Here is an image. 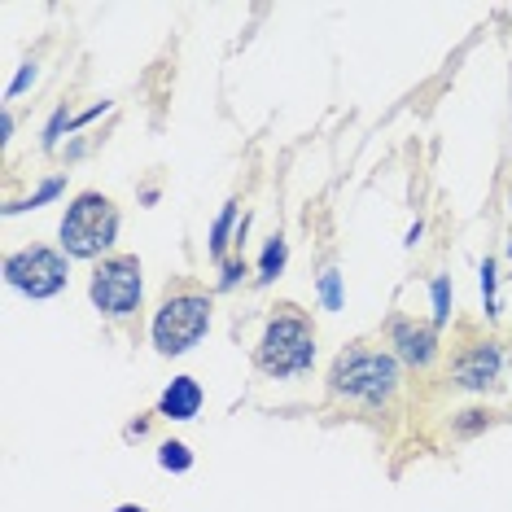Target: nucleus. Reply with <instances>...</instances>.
I'll return each instance as SVG.
<instances>
[{
    "mask_svg": "<svg viewBox=\"0 0 512 512\" xmlns=\"http://www.w3.org/2000/svg\"><path fill=\"white\" fill-rule=\"evenodd\" d=\"M499 421V416L491 412V407H464V412L451 416V434L456 438H473V434H482V429H491Z\"/></svg>",
    "mask_w": 512,
    "mask_h": 512,
    "instance_id": "obj_14",
    "label": "nucleus"
},
{
    "mask_svg": "<svg viewBox=\"0 0 512 512\" xmlns=\"http://www.w3.org/2000/svg\"><path fill=\"white\" fill-rule=\"evenodd\" d=\"M36 79H40V66H36V57H31V62H22V71H18L14 79H9L5 97H9V101H14V97H22V92H27L31 84H36Z\"/></svg>",
    "mask_w": 512,
    "mask_h": 512,
    "instance_id": "obj_19",
    "label": "nucleus"
},
{
    "mask_svg": "<svg viewBox=\"0 0 512 512\" xmlns=\"http://www.w3.org/2000/svg\"><path fill=\"white\" fill-rule=\"evenodd\" d=\"M285 263H289V241L281 237V232H272V237L263 241V254H259V276L254 281L259 285H272L285 276Z\"/></svg>",
    "mask_w": 512,
    "mask_h": 512,
    "instance_id": "obj_11",
    "label": "nucleus"
},
{
    "mask_svg": "<svg viewBox=\"0 0 512 512\" xmlns=\"http://www.w3.org/2000/svg\"><path fill=\"white\" fill-rule=\"evenodd\" d=\"M316 294H320V307H324V311H342V307H346V294H342V272H337V267H324V272H320Z\"/></svg>",
    "mask_w": 512,
    "mask_h": 512,
    "instance_id": "obj_17",
    "label": "nucleus"
},
{
    "mask_svg": "<svg viewBox=\"0 0 512 512\" xmlns=\"http://www.w3.org/2000/svg\"><path fill=\"white\" fill-rule=\"evenodd\" d=\"M110 512H149V508H141V504H119V508H110Z\"/></svg>",
    "mask_w": 512,
    "mask_h": 512,
    "instance_id": "obj_24",
    "label": "nucleus"
},
{
    "mask_svg": "<svg viewBox=\"0 0 512 512\" xmlns=\"http://www.w3.org/2000/svg\"><path fill=\"white\" fill-rule=\"evenodd\" d=\"M311 364H316V324L307 311L281 307L263 324V337L254 346V368L272 381H289L311 372Z\"/></svg>",
    "mask_w": 512,
    "mask_h": 512,
    "instance_id": "obj_3",
    "label": "nucleus"
},
{
    "mask_svg": "<svg viewBox=\"0 0 512 512\" xmlns=\"http://www.w3.org/2000/svg\"><path fill=\"white\" fill-rule=\"evenodd\" d=\"M211 294H197V289H180L158 302L154 320H149V342L162 359H180L189 355L206 333H211Z\"/></svg>",
    "mask_w": 512,
    "mask_h": 512,
    "instance_id": "obj_4",
    "label": "nucleus"
},
{
    "mask_svg": "<svg viewBox=\"0 0 512 512\" xmlns=\"http://www.w3.org/2000/svg\"><path fill=\"white\" fill-rule=\"evenodd\" d=\"M504 368H508L504 342L486 337V342H469V346H460V351L451 355L447 381H451V390L486 394V390H499V386H504Z\"/></svg>",
    "mask_w": 512,
    "mask_h": 512,
    "instance_id": "obj_7",
    "label": "nucleus"
},
{
    "mask_svg": "<svg viewBox=\"0 0 512 512\" xmlns=\"http://www.w3.org/2000/svg\"><path fill=\"white\" fill-rule=\"evenodd\" d=\"M123 215L114 206V197L84 189L66 202L62 224H57V250L66 259H84V263H101L110 259V246L119 241Z\"/></svg>",
    "mask_w": 512,
    "mask_h": 512,
    "instance_id": "obj_2",
    "label": "nucleus"
},
{
    "mask_svg": "<svg viewBox=\"0 0 512 512\" xmlns=\"http://www.w3.org/2000/svg\"><path fill=\"white\" fill-rule=\"evenodd\" d=\"M158 469L162 473H189L193 469V447L180 438H167L158 442Z\"/></svg>",
    "mask_w": 512,
    "mask_h": 512,
    "instance_id": "obj_15",
    "label": "nucleus"
},
{
    "mask_svg": "<svg viewBox=\"0 0 512 512\" xmlns=\"http://www.w3.org/2000/svg\"><path fill=\"white\" fill-rule=\"evenodd\" d=\"M202 407H206L202 381L189 377V372H180V377H171L167 386H162L158 403H154V416H162V421H171V425H189V421L202 416Z\"/></svg>",
    "mask_w": 512,
    "mask_h": 512,
    "instance_id": "obj_9",
    "label": "nucleus"
},
{
    "mask_svg": "<svg viewBox=\"0 0 512 512\" xmlns=\"http://www.w3.org/2000/svg\"><path fill=\"white\" fill-rule=\"evenodd\" d=\"M106 110H110V101H97V106H88L84 114H75V127H71V132H79V127L92 123V119H101V114H106Z\"/></svg>",
    "mask_w": 512,
    "mask_h": 512,
    "instance_id": "obj_21",
    "label": "nucleus"
},
{
    "mask_svg": "<svg viewBox=\"0 0 512 512\" xmlns=\"http://www.w3.org/2000/svg\"><path fill=\"white\" fill-rule=\"evenodd\" d=\"M403 386V364L377 346H346L329 364V394L364 412H386Z\"/></svg>",
    "mask_w": 512,
    "mask_h": 512,
    "instance_id": "obj_1",
    "label": "nucleus"
},
{
    "mask_svg": "<svg viewBox=\"0 0 512 512\" xmlns=\"http://www.w3.org/2000/svg\"><path fill=\"white\" fill-rule=\"evenodd\" d=\"M477 289H482V307H486V320L499 316V272H495V254H486L482 263H477Z\"/></svg>",
    "mask_w": 512,
    "mask_h": 512,
    "instance_id": "obj_16",
    "label": "nucleus"
},
{
    "mask_svg": "<svg viewBox=\"0 0 512 512\" xmlns=\"http://www.w3.org/2000/svg\"><path fill=\"white\" fill-rule=\"evenodd\" d=\"M88 298H92V307H97V316L132 320L136 311H141V298H145L141 259H136V254H110V259L92 263Z\"/></svg>",
    "mask_w": 512,
    "mask_h": 512,
    "instance_id": "obj_5",
    "label": "nucleus"
},
{
    "mask_svg": "<svg viewBox=\"0 0 512 512\" xmlns=\"http://www.w3.org/2000/svg\"><path fill=\"white\" fill-rule=\"evenodd\" d=\"M421 237H425V219H416V224H412V228H407L403 246H407V250H416V246H421Z\"/></svg>",
    "mask_w": 512,
    "mask_h": 512,
    "instance_id": "obj_22",
    "label": "nucleus"
},
{
    "mask_svg": "<svg viewBox=\"0 0 512 512\" xmlns=\"http://www.w3.org/2000/svg\"><path fill=\"white\" fill-rule=\"evenodd\" d=\"M508 202H512V197H508Z\"/></svg>",
    "mask_w": 512,
    "mask_h": 512,
    "instance_id": "obj_26",
    "label": "nucleus"
},
{
    "mask_svg": "<svg viewBox=\"0 0 512 512\" xmlns=\"http://www.w3.org/2000/svg\"><path fill=\"white\" fill-rule=\"evenodd\" d=\"M246 272H250V263L241 259V254H232V259H224V263H219V289H232V285H237Z\"/></svg>",
    "mask_w": 512,
    "mask_h": 512,
    "instance_id": "obj_20",
    "label": "nucleus"
},
{
    "mask_svg": "<svg viewBox=\"0 0 512 512\" xmlns=\"http://www.w3.org/2000/svg\"><path fill=\"white\" fill-rule=\"evenodd\" d=\"M386 342H390V355L403 368H429L442 355L438 329L429 320H412V316H394L386 324Z\"/></svg>",
    "mask_w": 512,
    "mask_h": 512,
    "instance_id": "obj_8",
    "label": "nucleus"
},
{
    "mask_svg": "<svg viewBox=\"0 0 512 512\" xmlns=\"http://www.w3.org/2000/svg\"><path fill=\"white\" fill-rule=\"evenodd\" d=\"M429 302H434V316H429V324L442 333L451 324V302H456V289H451V276H434L429 281Z\"/></svg>",
    "mask_w": 512,
    "mask_h": 512,
    "instance_id": "obj_13",
    "label": "nucleus"
},
{
    "mask_svg": "<svg viewBox=\"0 0 512 512\" xmlns=\"http://www.w3.org/2000/svg\"><path fill=\"white\" fill-rule=\"evenodd\" d=\"M62 193H66V176H49L31 197H22V202H9V206H5V215L14 219V215H22V211H40V206H49L53 197H62Z\"/></svg>",
    "mask_w": 512,
    "mask_h": 512,
    "instance_id": "obj_12",
    "label": "nucleus"
},
{
    "mask_svg": "<svg viewBox=\"0 0 512 512\" xmlns=\"http://www.w3.org/2000/svg\"><path fill=\"white\" fill-rule=\"evenodd\" d=\"M508 254H512V241H508Z\"/></svg>",
    "mask_w": 512,
    "mask_h": 512,
    "instance_id": "obj_25",
    "label": "nucleus"
},
{
    "mask_svg": "<svg viewBox=\"0 0 512 512\" xmlns=\"http://www.w3.org/2000/svg\"><path fill=\"white\" fill-rule=\"evenodd\" d=\"M71 127H75V114H71V106H57L53 110V119H49V127H44V154H53L57 145H62V136H71Z\"/></svg>",
    "mask_w": 512,
    "mask_h": 512,
    "instance_id": "obj_18",
    "label": "nucleus"
},
{
    "mask_svg": "<svg viewBox=\"0 0 512 512\" xmlns=\"http://www.w3.org/2000/svg\"><path fill=\"white\" fill-rule=\"evenodd\" d=\"M5 285L31 302H49L71 285V259L53 246H27L5 259Z\"/></svg>",
    "mask_w": 512,
    "mask_h": 512,
    "instance_id": "obj_6",
    "label": "nucleus"
},
{
    "mask_svg": "<svg viewBox=\"0 0 512 512\" xmlns=\"http://www.w3.org/2000/svg\"><path fill=\"white\" fill-rule=\"evenodd\" d=\"M237 215H241V202H237V197H228L224 211H219L215 224H211V259L215 263H224L228 259V246L237 241Z\"/></svg>",
    "mask_w": 512,
    "mask_h": 512,
    "instance_id": "obj_10",
    "label": "nucleus"
},
{
    "mask_svg": "<svg viewBox=\"0 0 512 512\" xmlns=\"http://www.w3.org/2000/svg\"><path fill=\"white\" fill-rule=\"evenodd\" d=\"M508 281H512V276H508Z\"/></svg>",
    "mask_w": 512,
    "mask_h": 512,
    "instance_id": "obj_27",
    "label": "nucleus"
},
{
    "mask_svg": "<svg viewBox=\"0 0 512 512\" xmlns=\"http://www.w3.org/2000/svg\"><path fill=\"white\" fill-rule=\"evenodd\" d=\"M9 141H14V114L0 110V145H9Z\"/></svg>",
    "mask_w": 512,
    "mask_h": 512,
    "instance_id": "obj_23",
    "label": "nucleus"
}]
</instances>
